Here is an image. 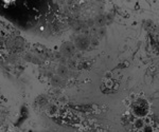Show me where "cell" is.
<instances>
[{"label":"cell","mask_w":159,"mask_h":132,"mask_svg":"<svg viewBox=\"0 0 159 132\" xmlns=\"http://www.w3.org/2000/svg\"><path fill=\"white\" fill-rule=\"evenodd\" d=\"M56 73L61 77H66V76H68L69 70L66 66H59L57 68V70H56Z\"/></svg>","instance_id":"obj_4"},{"label":"cell","mask_w":159,"mask_h":132,"mask_svg":"<svg viewBox=\"0 0 159 132\" xmlns=\"http://www.w3.org/2000/svg\"><path fill=\"white\" fill-rule=\"evenodd\" d=\"M134 126L136 128H139V129L142 128V127H143V121H142V119H136Z\"/></svg>","instance_id":"obj_7"},{"label":"cell","mask_w":159,"mask_h":132,"mask_svg":"<svg viewBox=\"0 0 159 132\" xmlns=\"http://www.w3.org/2000/svg\"><path fill=\"white\" fill-rule=\"evenodd\" d=\"M72 27L76 30V31H80V30L82 29V25H81V22H75L74 25H72Z\"/></svg>","instance_id":"obj_9"},{"label":"cell","mask_w":159,"mask_h":132,"mask_svg":"<svg viewBox=\"0 0 159 132\" xmlns=\"http://www.w3.org/2000/svg\"><path fill=\"white\" fill-rule=\"evenodd\" d=\"M94 20H88V21H87V25H88V27H94Z\"/></svg>","instance_id":"obj_10"},{"label":"cell","mask_w":159,"mask_h":132,"mask_svg":"<svg viewBox=\"0 0 159 132\" xmlns=\"http://www.w3.org/2000/svg\"><path fill=\"white\" fill-rule=\"evenodd\" d=\"M51 82L54 87H59L63 84V79H61V76H54L51 79Z\"/></svg>","instance_id":"obj_6"},{"label":"cell","mask_w":159,"mask_h":132,"mask_svg":"<svg viewBox=\"0 0 159 132\" xmlns=\"http://www.w3.org/2000/svg\"><path fill=\"white\" fill-rule=\"evenodd\" d=\"M133 110L139 116H144L148 111V103L144 99H137L133 103Z\"/></svg>","instance_id":"obj_1"},{"label":"cell","mask_w":159,"mask_h":132,"mask_svg":"<svg viewBox=\"0 0 159 132\" xmlns=\"http://www.w3.org/2000/svg\"><path fill=\"white\" fill-rule=\"evenodd\" d=\"M75 44L79 49H81V50H85V49H87V48L89 46L90 41H89V39H88L87 37H85V36H80V37L76 38Z\"/></svg>","instance_id":"obj_2"},{"label":"cell","mask_w":159,"mask_h":132,"mask_svg":"<svg viewBox=\"0 0 159 132\" xmlns=\"http://www.w3.org/2000/svg\"><path fill=\"white\" fill-rule=\"evenodd\" d=\"M36 103H39V105H46V103H47V98H46V97L45 96H43V100H40V97H38V98H37L36 99Z\"/></svg>","instance_id":"obj_8"},{"label":"cell","mask_w":159,"mask_h":132,"mask_svg":"<svg viewBox=\"0 0 159 132\" xmlns=\"http://www.w3.org/2000/svg\"><path fill=\"white\" fill-rule=\"evenodd\" d=\"M94 23H96L97 25H99V27H103V25H105V23H106L105 16H103V15H99V16H97L96 19H94Z\"/></svg>","instance_id":"obj_5"},{"label":"cell","mask_w":159,"mask_h":132,"mask_svg":"<svg viewBox=\"0 0 159 132\" xmlns=\"http://www.w3.org/2000/svg\"><path fill=\"white\" fill-rule=\"evenodd\" d=\"M61 52H63V54L66 55V56H71V55H73L74 52H75V46H73L72 43L66 42L61 46Z\"/></svg>","instance_id":"obj_3"}]
</instances>
